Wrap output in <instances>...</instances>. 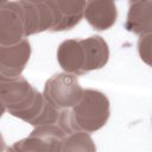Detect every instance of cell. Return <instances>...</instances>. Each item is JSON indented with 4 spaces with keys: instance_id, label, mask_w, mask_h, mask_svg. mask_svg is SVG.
Listing matches in <instances>:
<instances>
[{
    "instance_id": "16",
    "label": "cell",
    "mask_w": 152,
    "mask_h": 152,
    "mask_svg": "<svg viewBox=\"0 0 152 152\" xmlns=\"http://www.w3.org/2000/svg\"><path fill=\"white\" fill-rule=\"evenodd\" d=\"M8 1H10V0H0V8H1L2 6H5V5H6Z\"/></svg>"
},
{
    "instance_id": "7",
    "label": "cell",
    "mask_w": 152,
    "mask_h": 152,
    "mask_svg": "<svg viewBox=\"0 0 152 152\" xmlns=\"http://www.w3.org/2000/svg\"><path fill=\"white\" fill-rule=\"evenodd\" d=\"M31 52V44L26 38L12 45H0V81L20 77Z\"/></svg>"
},
{
    "instance_id": "2",
    "label": "cell",
    "mask_w": 152,
    "mask_h": 152,
    "mask_svg": "<svg viewBox=\"0 0 152 152\" xmlns=\"http://www.w3.org/2000/svg\"><path fill=\"white\" fill-rule=\"evenodd\" d=\"M109 61V48L101 36L66 39L58 45L57 62L63 71L82 76L102 69Z\"/></svg>"
},
{
    "instance_id": "8",
    "label": "cell",
    "mask_w": 152,
    "mask_h": 152,
    "mask_svg": "<svg viewBox=\"0 0 152 152\" xmlns=\"http://www.w3.org/2000/svg\"><path fill=\"white\" fill-rule=\"evenodd\" d=\"M25 38L19 0L8 1L0 8V45H12Z\"/></svg>"
},
{
    "instance_id": "3",
    "label": "cell",
    "mask_w": 152,
    "mask_h": 152,
    "mask_svg": "<svg viewBox=\"0 0 152 152\" xmlns=\"http://www.w3.org/2000/svg\"><path fill=\"white\" fill-rule=\"evenodd\" d=\"M110 116V103L106 94L96 89H83L80 101L69 109L61 110L58 125L66 132L94 133L101 129Z\"/></svg>"
},
{
    "instance_id": "13",
    "label": "cell",
    "mask_w": 152,
    "mask_h": 152,
    "mask_svg": "<svg viewBox=\"0 0 152 152\" xmlns=\"http://www.w3.org/2000/svg\"><path fill=\"white\" fill-rule=\"evenodd\" d=\"M151 32H146L139 36L138 39V52L142 62L151 65Z\"/></svg>"
},
{
    "instance_id": "11",
    "label": "cell",
    "mask_w": 152,
    "mask_h": 152,
    "mask_svg": "<svg viewBox=\"0 0 152 152\" xmlns=\"http://www.w3.org/2000/svg\"><path fill=\"white\" fill-rule=\"evenodd\" d=\"M58 12V24L55 32L74 28L83 18L86 0H53Z\"/></svg>"
},
{
    "instance_id": "15",
    "label": "cell",
    "mask_w": 152,
    "mask_h": 152,
    "mask_svg": "<svg viewBox=\"0 0 152 152\" xmlns=\"http://www.w3.org/2000/svg\"><path fill=\"white\" fill-rule=\"evenodd\" d=\"M5 112H6V108H5V106L2 104V102H1V100H0V119L2 118V115L5 114Z\"/></svg>"
},
{
    "instance_id": "4",
    "label": "cell",
    "mask_w": 152,
    "mask_h": 152,
    "mask_svg": "<svg viewBox=\"0 0 152 152\" xmlns=\"http://www.w3.org/2000/svg\"><path fill=\"white\" fill-rule=\"evenodd\" d=\"M25 37L45 31L55 32L58 24V12L53 0H19Z\"/></svg>"
},
{
    "instance_id": "1",
    "label": "cell",
    "mask_w": 152,
    "mask_h": 152,
    "mask_svg": "<svg viewBox=\"0 0 152 152\" xmlns=\"http://www.w3.org/2000/svg\"><path fill=\"white\" fill-rule=\"evenodd\" d=\"M0 100L12 116L33 127L58 124L61 118V110L50 104L43 93L23 76L0 81Z\"/></svg>"
},
{
    "instance_id": "9",
    "label": "cell",
    "mask_w": 152,
    "mask_h": 152,
    "mask_svg": "<svg viewBox=\"0 0 152 152\" xmlns=\"http://www.w3.org/2000/svg\"><path fill=\"white\" fill-rule=\"evenodd\" d=\"M83 18L96 31H107L118 19V8L114 0H86Z\"/></svg>"
},
{
    "instance_id": "14",
    "label": "cell",
    "mask_w": 152,
    "mask_h": 152,
    "mask_svg": "<svg viewBox=\"0 0 152 152\" xmlns=\"http://www.w3.org/2000/svg\"><path fill=\"white\" fill-rule=\"evenodd\" d=\"M5 150H6L5 140H4V137H2V134L0 133V152H1V151H5Z\"/></svg>"
},
{
    "instance_id": "12",
    "label": "cell",
    "mask_w": 152,
    "mask_h": 152,
    "mask_svg": "<svg viewBox=\"0 0 152 152\" xmlns=\"http://www.w3.org/2000/svg\"><path fill=\"white\" fill-rule=\"evenodd\" d=\"M70 151L95 152L96 146L89 133L82 131H74L66 134L62 140L61 152H70Z\"/></svg>"
},
{
    "instance_id": "10",
    "label": "cell",
    "mask_w": 152,
    "mask_h": 152,
    "mask_svg": "<svg viewBox=\"0 0 152 152\" xmlns=\"http://www.w3.org/2000/svg\"><path fill=\"white\" fill-rule=\"evenodd\" d=\"M126 31L134 34H142L152 30V0H129L126 21Z\"/></svg>"
},
{
    "instance_id": "6",
    "label": "cell",
    "mask_w": 152,
    "mask_h": 152,
    "mask_svg": "<svg viewBox=\"0 0 152 152\" xmlns=\"http://www.w3.org/2000/svg\"><path fill=\"white\" fill-rule=\"evenodd\" d=\"M66 132L58 124L36 126L28 137L14 142L8 151L15 152H61Z\"/></svg>"
},
{
    "instance_id": "5",
    "label": "cell",
    "mask_w": 152,
    "mask_h": 152,
    "mask_svg": "<svg viewBox=\"0 0 152 152\" xmlns=\"http://www.w3.org/2000/svg\"><path fill=\"white\" fill-rule=\"evenodd\" d=\"M83 88L76 75L69 72H57L44 84L43 95L55 108L63 110L76 104L82 97Z\"/></svg>"
}]
</instances>
